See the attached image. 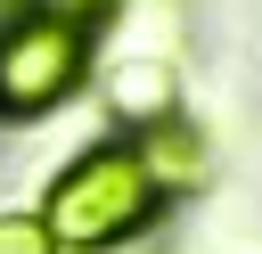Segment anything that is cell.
I'll return each instance as SVG.
<instances>
[{"label":"cell","instance_id":"obj_3","mask_svg":"<svg viewBox=\"0 0 262 254\" xmlns=\"http://www.w3.org/2000/svg\"><path fill=\"white\" fill-rule=\"evenodd\" d=\"M131 156L147 164V180L164 188V197H188V188H205V139L180 123V115H164V123H147L139 139H131Z\"/></svg>","mask_w":262,"mask_h":254},{"label":"cell","instance_id":"obj_5","mask_svg":"<svg viewBox=\"0 0 262 254\" xmlns=\"http://www.w3.org/2000/svg\"><path fill=\"white\" fill-rule=\"evenodd\" d=\"M0 254H57V238L41 229V213H0Z\"/></svg>","mask_w":262,"mask_h":254},{"label":"cell","instance_id":"obj_1","mask_svg":"<svg viewBox=\"0 0 262 254\" xmlns=\"http://www.w3.org/2000/svg\"><path fill=\"white\" fill-rule=\"evenodd\" d=\"M156 213H164V188L147 180V164L131 156V139L82 147L41 188V229L57 238V254H106V246L139 238Z\"/></svg>","mask_w":262,"mask_h":254},{"label":"cell","instance_id":"obj_4","mask_svg":"<svg viewBox=\"0 0 262 254\" xmlns=\"http://www.w3.org/2000/svg\"><path fill=\"white\" fill-rule=\"evenodd\" d=\"M106 107L131 115L139 131L164 123V115H172V57H131V66H115V74H106Z\"/></svg>","mask_w":262,"mask_h":254},{"label":"cell","instance_id":"obj_6","mask_svg":"<svg viewBox=\"0 0 262 254\" xmlns=\"http://www.w3.org/2000/svg\"><path fill=\"white\" fill-rule=\"evenodd\" d=\"M41 8H49V16H74V25H82V16H98V8H115V0H41Z\"/></svg>","mask_w":262,"mask_h":254},{"label":"cell","instance_id":"obj_7","mask_svg":"<svg viewBox=\"0 0 262 254\" xmlns=\"http://www.w3.org/2000/svg\"><path fill=\"white\" fill-rule=\"evenodd\" d=\"M0 8H8V0H0Z\"/></svg>","mask_w":262,"mask_h":254},{"label":"cell","instance_id":"obj_2","mask_svg":"<svg viewBox=\"0 0 262 254\" xmlns=\"http://www.w3.org/2000/svg\"><path fill=\"white\" fill-rule=\"evenodd\" d=\"M90 74V33L49 8H16L0 25V115H49L82 90Z\"/></svg>","mask_w":262,"mask_h":254}]
</instances>
